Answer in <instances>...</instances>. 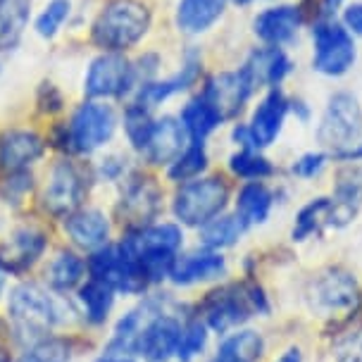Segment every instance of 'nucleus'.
I'll return each instance as SVG.
<instances>
[{
  "mask_svg": "<svg viewBox=\"0 0 362 362\" xmlns=\"http://www.w3.org/2000/svg\"><path fill=\"white\" fill-rule=\"evenodd\" d=\"M181 238H184L181 229L174 224L141 226L122 241V248L134 260L146 284H155L170 276L181 248Z\"/></svg>",
  "mask_w": 362,
  "mask_h": 362,
  "instance_id": "1",
  "label": "nucleus"
},
{
  "mask_svg": "<svg viewBox=\"0 0 362 362\" xmlns=\"http://www.w3.org/2000/svg\"><path fill=\"white\" fill-rule=\"evenodd\" d=\"M69 15V0H53L48 8L43 10V15L38 17L36 22V31L43 38H50L57 34V29L62 27V22Z\"/></svg>",
  "mask_w": 362,
  "mask_h": 362,
  "instance_id": "37",
  "label": "nucleus"
},
{
  "mask_svg": "<svg viewBox=\"0 0 362 362\" xmlns=\"http://www.w3.org/2000/svg\"><path fill=\"white\" fill-rule=\"evenodd\" d=\"M293 69L288 55L284 53L281 48H274V45H264V48L253 50V55L245 60L241 67V72L245 74L248 83L255 88H279L281 81L286 79Z\"/></svg>",
  "mask_w": 362,
  "mask_h": 362,
  "instance_id": "17",
  "label": "nucleus"
},
{
  "mask_svg": "<svg viewBox=\"0 0 362 362\" xmlns=\"http://www.w3.org/2000/svg\"><path fill=\"white\" fill-rule=\"evenodd\" d=\"M117 119L112 107L103 103H86L74 112L72 124L67 129V144L76 153H90L112 139Z\"/></svg>",
  "mask_w": 362,
  "mask_h": 362,
  "instance_id": "8",
  "label": "nucleus"
},
{
  "mask_svg": "<svg viewBox=\"0 0 362 362\" xmlns=\"http://www.w3.org/2000/svg\"><path fill=\"white\" fill-rule=\"evenodd\" d=\"M229 200V186L222 179H191L174 196V215L181 224L205 226L219 217Z\"/></svg>",
  "mask_w": 362,
  "mask_h": 362,
  "instance_id": "7",
  "label": "nucleus"
},
{
  "mask_svg": "<svg viewBox=\"0 0 362 362\" xmlns=\"http://www.w3.org/2000/svg\"><path fill=\"white\" fill-rule=\"evenodd\" d=\"M274 205V196L262 181H248L236 196V215L245 224H264Z\"/></svg>",
  "mask_w": 362,
  "mask_h": 362,
  "instance_id": "26",
  "label": "nucleus"
},
{
  "mask_svg": "<svg viewBox=\"0 0 362 362\" xmlns=\"http://www.w3.org/2000/svg\"><path fill=\"white\" fill-rule=\"evenodd\" d=\"M151 27V12L139 0H112L95 17L90 38L107 53H122L146 36Z\"/></svg>",
  "mask_w": 362,
  "mask_h": 362,
  "instance_id": "2",
  "label": "nucleus"
},
{
  "mask_svg": "<svg viewBox=\"0 0 362 362\" xmlns=\"http://www.w3.org/2000/svg\"><path fill=\"white\" fill-rule=\"evenodd\" d=\"M136 69L117 53H105L90 62L86 74V93L90 98L124 95L134 86Z\"/></svg>",
  "mask_w": 362,
  "mask_h": 362,
  "instance_id": "10",
  "label": "nucleus"
},
{
  "mask_svg": "<svg viewBox=\"0 0 362 362\" xmlns=\"http://www.w3.org/2000/svg\"><path fill=\"white\" fill-rule=\"evenodd\" d=\"M341 3H344V0H322V3H320L322 17H332L334 12L341 8Z\"/></svg>",
  "mask_w": 362,
  "mask_h": 362,
  "instance_id": "41",
  "label": "nucleus"
},
{
  "mask_svg": "<svg viewBox=\"0 0 362 362\" xmlns=\"http://www.w3.org/2000/svg\"><path fill=\"white\" fill-rule=\"evenodd\" d=\"M179 122H181V127H184V132L191 141H205L224 119H222V115L215 110V105H212V103L200 93L193 100L186 103V107L181 110Z\"/></svg>",
  "mask_w": 362,
  "mask_h": 362,
  "instance_id": "25",
  "label": "nucleus"
},
{
  "mask_svg": "<svg viewBox=\"0 0 362 362\" xmlns=\"http://www.w3.org/2000/svg\"><path fill=\"white\" fill-rule=\"evenodd\" d=\"M267 296L255 284H229L212 291L203 303L205 322L219 334L243 325L255 313H267Z\"/></svg>",
  "mask_w": 362,
  "mask_h": 362,
  "instance_id": "3",
  "label": "nucleus"
},
{
  "mask_svg": "<svg viewBox=\"0 0 362 362\" xmlns=\"http://www.w3.org/2000/svg\"><path fill=\"white\" fill-rule=\"evenodd\" d=\"M64 229L72 236V241L81 248L98 250L105 245L110 224L107 219L100 215L98 210H86V212H72L64 222Z\"/></svg>",
  "mask_w": 362,
  "mask_h": 362,
  "instance_id": "23",
  "label": "nucleus"
},
{
  "mask_svg": "<svg viewBox=\"0 0 362 362\" xmlns=\"http://www.w3.org/2000/svg\"><path fill=\"white\" fill-rule=\"evenodd\" d=\"M358 60V48L344 24L322 17L313 27V69L325 76H344Z\"/></svg>",
  "mask_w": 362,
  "mask_h": 362,
  "instance_id": "5",
  "label": "nucleus"
},
{
  "mask_svg": "<svg viewBox=\"0 0 362 362\" xmlns=\"http://www.w3.org/2000/svg\"><path fill=\"white\" fill-rule=\"evenodd\" d=\"M276 362H303L300 351H298V348H288L286 353H281V358L276 360Z\"/></svg>",
  "mask_w": 362,
  "mask_h": 362,
  "instance_id": "42",
  "label": "nucleus"
},
{
  "mask_svg": "<svg viewBox=\"0 0 362 362\" xmlns=\"http://www.w3.org/2000/svg\"><path fill=\"white\" fill-rule=\"evenodd\" d=\"M264 341L257 332H238L224 341L217 351L215 362H257L262 358Z\"/></svg>",
  "mask_w": 362,
  "mask_h": 362,
  "instance_id": "29",
  "label": "nucleus"
},
{
  "mask_svg": "<svg viewBox=\"0 0 362 362\" xmlns=\"http://www.w3.org/2000/svg\"><path fill=\"white\" fill-rule=\"evenodd\" d=\"M327 163H329V158L325 153H305L303 158H298L291 165V172L298 179H315L317 174L327 167Z\"/></svg>",
  "mask_w": 362,
  "mask_h": 362,
  "instance_id": "39",
  "label": "nucleus"
},
{
  "mask_svg": "<svg viewBox=\"0 0 362 362\" xmlns=\"http://www.w3.org/2000/svg\"><path fill=\"white\" fill-rule=\"evenodd\" d=\"M362 139V107L360 100L348 90H339L327 103L322 122L317 127V141L322 146L341 155L358 146Z\"/></svg>",
  "mask_w": 362,
  "mask_h": 362,
  "instance_id": "4",
  "label": "nucleus"
},
{
  "mask_svg": "<svg viewBox=\"0 0 362 362\" xmlns=\"http://www.w3.org/2000/svg\"><path fill=\"white\" fill-rule=\"evenodd\" d=\"M10 320L22 339H38L60 322V308L36 284H22L10 296Z\"/></svg>",
  "mask_w": 362,
  "mask_h": 362,
  "instance_id": "6",
  "label": "nucleus"
},
{
  "mask_svg": "<svg viewBox=\"0 0 362 362\" xmlns=\"http://www.w3.org/2000/svg\"><path fill=\"white\" fill-rule=\"evenodd\" d=\"M229 170L234 172L238 179H245V181H262L274 174L272 163L257 151H238L236 155H231Z\"/></svg>",
  "mask_w": 362,
  "mask_h": 362,
  "instance_id": "31",
  "label": "nucleus"
},
{
  "mask_svg": "<svg viewBox=\"0 0 362 362\" xmlns=\"http://www.w3.org/2000/svg\"><path fill=\"white\" fill-rule=\"evenodd\" d=\"M181 329L184 327L179 325V320L153 310V315L148 317V322L139 334L136 353L146 355V358L153 362H165L167 358H172V355L177 353Z\"/></svg>",
  "mask_w": 362,
  "mask_h": 362,
  "instance_id": "12",
  "label": "nucleus"
},
{
  "mask_svg": "<svg viewBox=\"0 0 362 362\" xmlns=\"http://www.w3.org/2000/svg\"><path fill=\"white\" fill-rule=\"evenodd\" d=\"M303 24V12L298 5H276V8L262 10L253 19V34L260 38L264 45L281 48L298 36Z\"/></svg>",
  "mask_w": 362,
  "mask_h": 362,
  "instance_id": "16",
  "label": "nucleus"
},
{
  "mask_svg": "<svg viewBox=\"0 0 362 362\" xmlns=\"http://www.w3.org/2000/svg\"><path fill=\"white\" fill-rule=\"evenodd\" d=\"M341 24L351 31V36H362V3H353L344 10Z\"/></svg>",
  "mask_w": 362,
  "mask_h": 362,
  "instance_id": "40",
  "label": "nucleus"
},
{
  "mask_svg": "<svg viewBox=\"0 0 362 362\" xmlns=\"http://www.w3.org/2000/svg\"><path fill=\"white\" fill-rule=\"evenodd\" d=\"M0 362H10V358H8V355H5L3 348H0Z\"/></svg>",
  "mask_w": 362,
  "mask_h": 362,
  "instance_id": "45",
  "label": "nucleus"
},
{
  "mask_svg": "<svg viewBox=\"0 0 362 362\" xmlns=\"http://www.w3.org/2000/svg\"><path fill=\"white\" fill-rule=\"evenodd\" d=\"M203 95L215 105L217 112L222 115V119H231L241 112L245 100L253 95V86L248 83L241 69L238 72H222L208 79Z\"/></svg>",
  "mask_w": 362,
  "mask_h": 362,
  "instance_id": "15",
  "label": "nucleus"
},
{
  "mask_svg": "<svg viewBox=\"0 0 362 362\" xmlns=\"http://www.w3.org/2000/svg\"><path fill=\"white\" fill-rule=\"evenodd\" d=\"M245 229H248V224L238 215H222L215 217L205 226H200V238H203L205 248L217 250L226 248V245H234L243 236Z\"/></svg>",
  "mask_w": 362,
  "mask_h": 362,
  "instance_id": "30",
  "label": "nucleus"
},
{
  "mask_svg": "<svg viewBox=\"0 0 362 362\" xmlns=\"http://www.w3.org/2000/svg\"><path fill=\"white\" fill-rule=\"evenodd\" d=\"M153 117L148 112V107L139 105L134 103L132 107L127 110V117H124V129H127V136L132 141V146L136 151H144L146 144H148V136L153 132Z\"/></svg>",
  "mask_w": 362,
  "mask_h": 362,
  "instance_id": "35",
  "label": "nucleus"
},
{
  "mask_svg": "<svg viewBox=\"0 0 362 362\" xmlns=\"http://www.w3.org/2000/svg\"><path fill=\"white\" fill-rule=\"evenodd\" d=\"M205 344H208V329H205V325L200 320H193L181 329L177 358L181 362H191L193 358H198V355L203 353Z\"/></svg>",
  "mask_w": 362,
  "mask_h": 362,
  "instance_id": "36",
  "label": "nucleus"
},
{
  "mask_svg": "<svg viewBox=\"0 0 362 362\" xmlns=\"http://www.w3.org/2000/svg\"><path fill=\"white\" fill-rule=\"evenodd\" d=\"M186 132L181 122L174 117H163L153 122V132L148 136V144L141 153L153 165H172L181 153L186 151Z\"/></svg>",
  "mask_w": 362,
  "mask_h": 362,
  "instance_id": "18",
  "label": "nucleus"
},
{
  "mask_svg": "<svg viewBox=\"0 0 362 362\" xmlns=\"http://www.w3.org/2000/svg\"><path fill=\"white\" fill-rule=\"evenodd\" d=\"M3 276H5V267L0 264V288H3Z\"/></svg>",
  "mask_w": 362,
  "mask_h": 362,
  "instance_id": "46",
  "label": "nucleus"
},
{
  "mask_svg": "<svg viewBox=\"0 0 362 362\" xmlns=\"http://www.w3.org/2000/svg\"><path fill=\"white\" fill-rule=\"evenodd\" d=\"M88 269L93 274V279L107 284L110 288L127 291V293H139V291L148 286L141 272L136 269L134 260L122 248V243L95 250V255L88 262Z\"/></svg>",
  "mask_w": 362,
  "mask_h": 362,
  "instance_id": "9",
  "label": "nucleus"
},
{
  "mask_svg": "<svg viewBox=\"0 0 362 362\" xmlns=\"http://www.w3.org/2000/svg\"><path fill=\"white\" fill-rule=\"evenodd\" d=\"M336 158H341V160H360V158H362V144H358L355 148H351V151L336 155Z\"/></svg>",
  "mask_w": 362,
  "mask_h": 362,
  "instance_id": "43",
  "label": "nucleus"
},
{
  "mask_svg": "<svg viewBox=\"0 0 362 362\" xmlns=\"http://www.w3.org/2000/svg\"><path fill=\"white\" fill-rule=\"evenodd\" d=\"M226 0H181L177 8V27L184 34H203L222 17Z\"/></svg>",
  "mask_w": 362,
  "mask_h": 362,
  "instance_id": "24",
  "label": "nucleus"
},
{
  "mask_svg": "<svg viewBox=\"0 0 362 362\" xmlns=\"http://www.w3.org/2000/svg\"><path fill=\"white\" fill-rule=\"evenodd\" d=\"M79 298L83 303V308H86V315L90 322H95V325L105 322L110 308H112V288H110L107 284H103L98 279L88 281L86 286H81Z\"/></svg>",
  "mask_w": 362,
  "mask_h": 362,
  "instance_id": "33",
  "label": "nucleus"
},
{
  "mask_svg": "<svg viewBox=\"0 0 362 362\" xmlns=\"http://www.w3.org/2000/svg\"><path fill=\"white\" fill-rule=\"evenodd\" d=\"M83 198V179L72 163H60L50 172V181L43 193V205L53 215H72Z\"/></svg>",
  "mask_w": 362,
  "mask_h": 362,
  "instance_id": "14",
  "label": "nucleus"
},
{
  "mask_svg": "<svg viewBox=\"0 0 362 362\" xmlns=\"http://www.w3.org/2000/svg\"><path fill=\"white\" fill-rule=\"evenodd\" d=\"M224 272H226L224 257L219 253H212V250H203V253H191V255L177 257L170 276L174 284L189 286V284L217 279V276L224 274Z\"/></svg>",
  "mask_w": 362,
  "mask_h": 362,
  "instance_id": "20",
  "label": "nucleus"
},
{
  "mask_svg": "<svg viewBox=\"0 0 362 362\" xmlns=\"http://www.w3.org/2000/svg\"><path fill=\"white\" fill-rule=\"evenodd\" d=\"M327 224H334V200L315 198V200H310L308 205H303L300 212L296 215L291 238H293V241H308L310 236L317 234V231Z\"/></svg>",
  "mask_w": 362,
  "mask_h": 362,
  "instance_id": "28",
  "label": "nucleus"
},
{
  "mask_svg": "<svg viewBox=\"0 0 362 362\" xmlns=\"http://www.w3.org/2000/svg\"><path fill=\"white\" fill-rule=\"evenodd\" d=\"M291 110V100L284 95L281 88H269V93L257 103V107L253 110V117H250V136H253L257 151L267 148L272 144H276L279 139L284 122Z\"/></svg>",
  "mask_w": 362,
  "mask_h": 362,
  "instance_id": "13",
  "label": "nucleus"
},
{
  "mask_svg": "<svg viewBox=\"0 0 362 362\" xmlns=\"http://www.w3.org/2000/svg\"><path fill=\"white\" fill-rule=\"evenodd\" d=\"M43 155V141L34 132L12 129L0 136V167L10 174L24 172Z\"/></svg>",
  "mask_w": 362,
  "mask_h": 362,
  "instance_id": "19",
  "label": "nucleus"
},
{
  "mask_svg": "<svg viewBox=\"0 0 362 362\" xmlns=\"http://www.w3.org/2000/svg\"><path fill=\"white\" fill-rule=\"evenodd\" d=\"M160 208V191L151 179H136L127 186L124 196H122L119 212L127 215L134 224L148 222Z\"/></svg>",
  "mask_w": 362,
  "mask_h": 362,
  "instance_id": "22",
  "label": "nucleus"
},
{
  "mask_svg": "<svg viewBox=\"0 0 362 362\" xmlns=\"http://www.w3.org/2000/svg\"><path fill=\"white\" fill-rule=\"evenodd\" d=\"M208 167V153H205L203 141H191L186 151L170 165V177L174 181H191Z\"/></svg>",
  "mask_w": 362,
  "mask_h": 362,
  "instance_id": "32",
  "label": "nucleus"
},
{
  "mask_svg": "<svg viewBox=\"0 0 362 362\" xmlns=\"http://www.w3.org/2000/svg\"><path fill=\"white\" fill-rule=\"evenodd\" d=\"M100 362H132V360H127V358H103Z\"/></svg>",
  "mask_w": 362,
  "mask_h": 362,
  "instance_id": "44",
  "label": "nucleus"
},
{
  "mask_svg": "<svg viewBox=\"0 0 362 362\" xmlns=\"http://www.w3.org/2000/svg\"><path fill=\"white\" fill-rule=\"evenodd\" d=\"M81 274H83V262L72 253H60L48 269L50 284L57 291H69L72 286H76Z\"/></svg>",
  "mask_w": 362,
  "mask_h": 362,
  "instance_id": "34",
  "label": "nucleus"
},
{
  "mask_svg": "<svg viewBox=\"0 0 362 362\" xmlns=\"http://www.w3.org/2000/svg\"><path fill=\"white\" fill-rule=\"evenodd\" d=\"M360 300V291L355 276L341 269H329L315 281V308L329 317L351 313Z\"/></svg>",
  "mask_w": 362,
  "mask_h": 362,
  "instance_id": "11",
  "label": "nucleus"
},
{
  "mask_svg": "<svg viewBox=\"0 0 362 362\" xmlns=\"http://www.w3.org/2000/svg\"><path fill=\"white\" fill-rule=\"evenodd\" d=\"M43 248H45L43 234H38L34 229H22L3 245V250H0V264L5 269L22 272L31 267L41 257Z\"/></svg>",
  "mask_w": 362,
  "mask_h": 362,
  "instance_id": "21",
  "label": "nucleus"
},
{
  "mask_svg": "<svg viewBox=\"0 0 362 362\" xmlns=\"http://www.w3.org/2000/svg\"><path fill=\"white\" fill-rule=\"evenodd\" d=\"M19 362H69V348L62 341L45 339L24 353V358Z\"/></svg>",
  "mask_w": 362,
  "mask_h": 362,
  "instance_id": "38",
  "label": "nucleus"
},
{
  "mask_svg": "<svg viewBox=\"0 0 362 362\" xmlns=\"http://www.w3.org/2000/svg\"><path fill=\"white\" fill-rule=\"evenodd\" d=\"M31 0H0V50L15 48L29 22Z\"/></svg>",
  "mask_w": 362,
  "mask_h": 362,
  "instance_id": "27",
  "label": "nucleus"
}]
</instances>
